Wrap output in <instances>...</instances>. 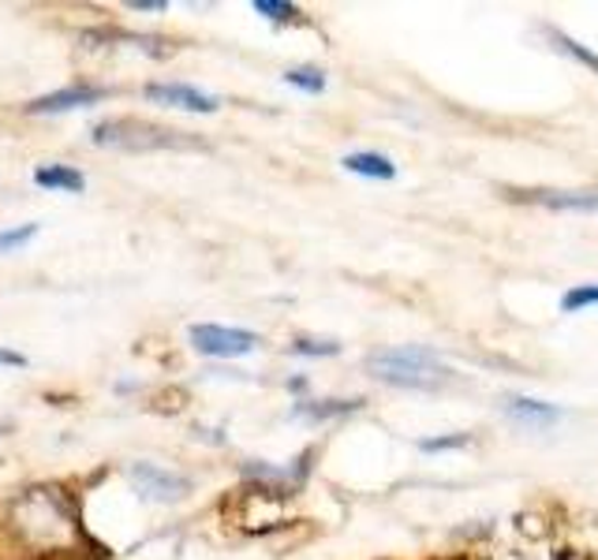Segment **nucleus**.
<instances>
[{"label": "nucleus", "instance_id": "20", "mask_svg": "<svg viewBox=\"0 0 598 560\" xmlns=\"http://www.w3.org/2000/svg\"><path fill=\"white\" fill-rule=\"evenodd\" d=\"M135 12H165V0H131Z\"/></svg>", "mask_w": 598, "mask_h": 560}, {"label": "nucleus", "instance_id": "19", "mask_svg": "<svg viewBox=\"0 0 598 560\" xmlns=\"http://www.w3.org/2000/svg\"><path fill=\"white\" fill-rule=\"evenodd\" d=\"M0 367H27V355H20V352H12V347H0Z\"/></svg>", "mask_w": 598, "mask_h": 560}, {"label": "nucleus", "instance_id": "6", "mask_svg": "<svg viewBox=\"0 0 598 560\" xmlns=\"http://www.w3.org/2000/svg\"><path fill=\"white\" fill-rule=\"evenodd\" d=\"M501 407L517 427H527V430H550L554 422H561V407L532 400V396H505Z\"/></svg>", "mask_w": 598, "mask_h": 560}, {"label": "nucleus", "instance_id": "9", "mask_svg": "<svg viewBox=\"0 0 598 560\" xmlns=\"http://www.w3.org/2000/svg\"><path fill=\"white\" fill-rule=\"evenodd\" d=\"M34 183L46 187V191H67V194H79L87 180H82L79 168H67V165H41L34 173Z\"/></svg>", "mask_w": 598, "mask_h": 560}, {"label": "nucleus", "instance_id": "10", "mask_svg": "<svg viewBox=\"0 0 598 560\" xmlns=\"http://www.w3.org/2000/svg\"><path fill=\"white\" fill-rule=\"evenodd\" d=\"M364 407V400H303L296 404V419H310V422H318V419H341V415H352V411H359Z\"/></svg>", "mask_w": 598, "mask_h": 560}, {"label": "nucleus", "instance_id": "8", "mask_svg": "<svg viewBox=\"0 0 598 560\" xmlns=\"http://www.w3.org/2000/svg\"><path fill=\"white\" fill-rule=\"evenodd\" d=\"M512 199L535 202V206H550V209L598 214V191H512Z\"/></svg>", "mask_w": 598, "mask_h": 560}, {"label": "nucleus", "instance_id": "14", "mask_svg": "<svg viewBox=\"0 0 598 560\" xmlns=\"http://www.w3.org/2000/svg\"><path fill=\"white\" fill-rule=\"evenodd\" d=\"M587 307H598V284H580L572 292L561 295V310L572 314V310H587Z\"/></svg>", "mask_w": 598, "mask_h": 560}, {"label": "nucleus", "instance_id": "7", "mask_svg": "<svg viewBox=\"0 0 598 560\" xmlns=\"http://www.w3.org/2000/svg\"><path fill=\"white\" fill-rule=\"evenodd\" d=\"M105 98V90L101 87H64V90H56V93H46V98H38V101H30V113H38V116H49V113H72V109H87V105H94V101Z\"/></svg>", "mask_w": 598, "mask_h": 560}, {"label": "nucleus", "instance_id": "18", "mask_svg": "<svg viewBox=\"0 0 598 560\" xmlns=\"http://www.w3.org/2000/svg\"><path fill=\"white\" fill-rule=\"evenodd\" d=\"M468 445V434H449V437H434V441H423V453H445V448H465Z\"/></svg>", "mask_w": 598, "mask_h": 560}, {"label": "nucleus", "instance_id": "5", "mask_svg": "<svg viewBox=\"0 0 598 560\" xmlns=\"http://www.w3.org/2000/svg\"><path fill=\"white\" fill-rule=\"evenodd\" d=\"M150 101L157 105H173V109H188V113H214L221 101L214 93H202L199 87H188V82H147Z\"/></svg>", "mask_w": 598, "mask_h": 560}, {"label": "nucleus", "instance_id": "2", "mask_svg": "<svg viewBox=\"0 0 598 560\" xmlns=\"http://www.w3.org/2000/svg\"><path fill=\"white\" fill-rule=\"evenodd\" d=\"M94 142L109 150H202L199 139L173 127L142 124V120H105L94 127Z\"/></svg>", "mask_w": 598, "mask_h": 560}, {"label": "nucleus", "instance_id": "4", "mask_svg": "<svg viewBox=\"0 0 598 560\" xmlns=\"http://www.w3.org/2000/svg\"><path fill=\"white\" fill-rule=\"evenodd\" d=\"M131 486H135V494H142L147 500L173 505V500H180L183 494H188L191 482L180 479V474H168L154 463H135L131 467Z\"/></svg>", "mask_w": 598, "mask_h": 560}, {"label": "nucleus", "instance_id": "1", "mask_svg": "<svg viewBox=\"0 0 598 560\" xmlns=\"http://www.w3.org/2000/svg\"><path fill=\"white\" fill-rule=\"evenodd\" d=\"M367 370L378 381L397 389H419V393H434L449 381V370L437 359L431 347H382V352L367 355Z\"/></svg>", "mask_w": 598, "mask_h": 560}, {"label": "nucleus", "instance_id": "11", "mask_svg": "<svg viewBox=\"0 0 598 560\" xmlns=\"http://www.w3.org/2000/svg\"><path fill=\"white\" fill-rule=\"evenodd\" d=\"M344 168L356 176H370V180H393L397 176V168H393V161L385 154H348Z\"/></svg>", "mask_w": 598, "mask_h": 560}, {"label": "nucleus", "instance_id": "15", "mask_svg": "<svg viewBox=\"0 0 598 560\" xmlns=\"http://www.w3.org/2000/svg\"><path fill=\"white\" fill-rule=\"evenodd\" d=\"M255 12L273 23H300V8L284 4V0H255Z\"/></svg>", "mask_w": 598, "mask_h": 560}, {"label": "nucleus", "instance_id": "3", "mask_svg": "<svg viewBox=\"0 0 598 560\" xmlns=\"http://www.w3.org/2000/svg\"><path fill=\"white\" fill-rule=\"evenodd\" d=\"M191 344H195L199 355H209V359H236V355L255 352L258 333L229 326H191Z\"/></svg>", "mask_w": 598, "mask_h": 560}, {"label": "nucleus", "instance_id": "21", "mask_svg": "<svg viewBox=\"0 0 598 560\" xmlns=\"http://www.w3.org/2000/svg\"><path fill=\"white\" fill-rule=\"evenodd\" d=\"M0 434H8V427H0Z\"/></svg>", "mask_w": 598, "mask_h": 560}, {"label": "nucleus", "instance_id": "13", "mask_svg": "<svg viewBox=\"0 0 598 560\" xmlns=\"http://www.w3.org/2000/svg\"><path fill=\"white\" fill-rule=\"evenodd\" d=\"M550 38L558 41V49H561V53L572 56V61H580V64H587V67H591V72L598 75V53H591V49H587V46H580L576 38H569V34H561V30H554V27H550Z\"/></svg>", "mask_w": 598, "mask_h": 560}, {"label": "nucleus", "instance_id": "16", "mask_svg": "<svg viewBox=\"0 0 598 560\" xmlns=\"http://www.w3.org/2000/svg\"><path fill=\"white\" fill-rule=\"evenodd\" d=\"M34 236H38V225H20V228H8V232H0V254L23 247V243H30Z\"/></svg>", "mask_w": 598, "mask_h": 560}, {"label": "nucleus", "instance_id": "17", "mask_svg": "<svg viewBox=\"0 0 598 560\" xmlns=\"http://www.w3.org/2000/svg\"><path fill=\"white\" fill-rule=\"evenodd\" d=\"M336 352H341L336 341H307V336H303V341L292 344V355H315V359H326V355H336Z\"/></svg>", "mask_w": 598, "mask_h": 560}, {"label": "nucleus", "instance_id": "12", "mask_svg": "<svg viewBox=\"0 0 598 560\" xmlns=\"http://www.w3.org/2000/svg\"><path fill=\"white\" fill-rule=\"evenodd\" d=\"M284 82L296 87V90H307V93H322L326 90L322 67H289V72H284Z\"/></svg>", "mask_w": 598, "mask_h": 560}]
</instances>
